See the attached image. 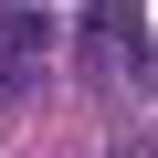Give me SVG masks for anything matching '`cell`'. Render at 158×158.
Returning <instances> with one entry per match:
<instances>
[{
  "label": "cell",
  "instance_id": "cell-1",
  "mask_svg": "<svg viewBox=\"0 0 158 158\" xmlns=\"http://www.w3.org/2000/svg\"><path fill=\"white\" fill-rule=\"evenodd\" d=\"M42 53H53V21L42 11H11V21H0V85H21Z\"/></svg>",
  "mask_w": 158,
  "mask_h": 158
}]
</instances>
